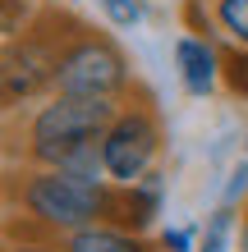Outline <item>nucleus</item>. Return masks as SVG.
Wrapping results in <instances>:
<instances>
[{
  "instance_id": "4",
  "label": "nucleus",
  "mask_w": 248,
  "mask_h": 252,
  "mask_svg": "<svg viewBox=\"0 0 248 252\" xmlns=\"http://www.w3.org/2000/svg\"><path fill=\"white\" fill-rule=\"evenodd\" d=\"M55 92L87 96V101H129L134 96V64L110 32L78 23L60 51V64H55Z\"/></svg>"
},
{
  "instance_id": "15",
  "label": "nucleus",
  "mask_w": 248,
  "mask_h": 252,
  "mask_svg": "<svg viewBox=\"0 0 248 252\" xmlns=\"http://www.w3.org/2000/svg\"><path fill=\"white\" fill-rule=\"evenodd\" d=\"M239 248L248 252V202H244V220H239Z\"/></svg>"
},
{
  "instance_id": "1",
  "label": "nucleus",
  "mask_w": 248,
  "mask_h": 252,
  "mask_svg": "<svg viewBox=\"0 0 248 252\" xmlns=\"http://www.w3.org/2000/svg\"><path fill=\"white\" fill-rule=\"evenodd\" d=\"M9 206L23 220V239L65 243L78 229L115 220V184L78 179L60 165H23L9 174Z\"/></svg>"
},
{
  "instance_id": "11",
  "label": "nucleus",
  "mask_w": 248,
  "mask_h": 252,
  "mask_svg": "<svg viewBox=\"0 0 248 252\" xmlns=\"http://www.w3.org/2000/svg\"><path fill=\"white\" fill-rule=\"evenodd\" d=\"M230 234H235V211H216L207 220V229H202V239H198V252H230Z\"/></svg>"
},
{
  "instance_id": "5",
  "label": "nucleus",
  "mask_w": 248,
  "mask_h": 252,
  "mask_svg": "<svg viewBox=\"0 0 248 252\" xmlns=\"http://www.w3.org/2000/svg\"><path fill=\"white\" fill-rule=\"evenodd\" d=\"M166 152V133H161V115L152 110L147 96H129L120 101L110 128L101 133V156H106V174L115 188H134L138 179L156 174Z\"/></svg>"
},
{
  "instance_id": "16",
  "label": "nucleus",
  "mask_w": 248,
  "mask_h": 252,
  "mask_svg": "<svg viewBox=\"0 0 248 252\" xmlns=\"http://www.w3.org/2000/svg\"><path fill=\"white\" fill-rule=\"evenodd\" d=\"M69 5H97L101 9V0H69Z\"/></svg>"
},
{
  "instance_id": "10",
  "label": "nucleus",
  "mask_w": 248,
  "mask_h": 252,
  "mask_svg": "<svg viewBox=\"0 0 248 252\" xmlns=\"http://www.w3.org/2000/svg\"><path fill=\"white\" fill-rule=\"evenodd\" d=\"M101 23L106 28H120V32H129V28H142L147 23V0H101Z\"/></svg>"
},
{
  "instance_id": "13",
  "label": "nucleus",
  "mask_w": 248,
  "mask_h": 252,
  "mask_svg": "<svg viewBox=\"0 0 248 252\" xmlns=\"http://www.w3.org/2000/svg\"><path fill=\"white\" fill-rule=\"evenodd\" d=\"M156 243H161V252H198V234L193 229H166Z\"/></svg>"
},
{
  "instance_id": "8",
  "label": "nucleus",
  "mask_w": 248,
  "mask_h": 252,
  "mask_svg": "<svg viewBox=\"0 0 248 252\" xmlns=\"http://www.w3.org/2000/svg\"><path fill=\"white\" fill-rule=\"evenodd\" d=\"M65 252H161V243L147 239V234L129 229V225H115V220H101L92 229H78L74 239L60 243Z\"/></svg>"
},
{
  "instance_id": "17",
  "label": "nucleus",
  "mask_w": 248,
  "mask_h": 252,
  "mask_svg": "<svg viewBox=\"0 0 248 252\" xmlns=\"http://www.w3.org/2000/svg\"><path fill=\"white\" fill-rule=\"evenodd\" d=\"M244 160H248V138H244Z\"/></svg>"
},
{
  "instance_id": "2",
  "label": "nucleus",
  "mask_w": 248,
  "mask_h": 252,
  "mask_svg": "<svg viewBox=\"0 0 248 252\" xmlns=\"http://www.w3.org/2000/svg\"><path fill=\"white\" fill-rule=\"evenodd\" d=\"M120 101H87V96H46L23 120V165H65L78 147L97 142L110 128Z\"/></svg>"
},
{
  "instance_id": "6",
  "label": "nucleus",
  "mask_w": 248,
  "mask_h": 252,
  "mask_svg": "<svg viewBox=\"0 0 248 252\" xmlns=\"http://www.w3.org/2000/svg\"><path fill=\"white\" fill-rule=\"evenodd\" d=\"M225 46L207 32H193L184 28L175 37V73H179V87L188 96H216L225 87Z\"/></svg>"
},
{
  "instance_id": "3",
  "label": "nucleus",
  "mask_w": 248,
  "mask_h": 252,
  "mask_svg": "<svg viewBox=\"0 0 248 252\" xmlns=\"http://www.w3.org/2000/svg\"><path fill=\"white\" fill-rule=\"evenodd\" d=\"M74 28L78 19H69L60 9H37L33 28L5 41V69H0L5 110L41 106L46 96H55V64H60V51Z\"/></svg>"
},
{
  "instance_id": "7",
  "label": "nucleus",
  "mask_w": 248,
  "mask_h": 252,
  "mask_svg": "<svg viewBox=\"0 0 248 252\" xmlns=\"http://www.w3.org/2000/svg\"><path fill=\"white\" fill-rule=\"evenodd\" d=\"M161 202H166V179L161 174H147L134 188H115V225H129V229L147 234L152 220L161 216Z\"/></svg>"
},
{
  "instance_id": "9",
  "label": "nucleus",
  "mask_w": 248,
  "mask_h": 252,
  "mask_svg": "<svg viewBox=\"0 0 248 252\" xmlns=\"http://www.w3.org/2000/svg\"><path fill=\"white\" fill-rule=\"evenodd\" d=\"M207 37L225 51H248V0H207Z\"/></svg>"
},
{
  "instance_id": "14",
  "label": "nucleus",
  "mask_w": 248,
  "mask_h": 252,
  "mask_svg": "<svg viewBox=\"0 0 248 252\" xmlns=\"http://www.w3.org/2000/svg\"><path fill=\"white\" fill-rule=\"evenodd\" d=\"M9 252H65L60 243H46V239H14Z\"/></svg>"
},
{
  "instance_id": "12",
  "label": "nucleus",
  "mask_w": 248,
  "mask_h": 252,
  "mask_svg": "<svg viewBox=\"0 0 248 252\" xmlns=\"http://www.w3.org/2000/svg\"><path fill=\"white\" fill-rule=\"evenodd\" d=\"M225 87H235L248 101V51H230L225 55Z\"/></svg>"
}]
</instances>
